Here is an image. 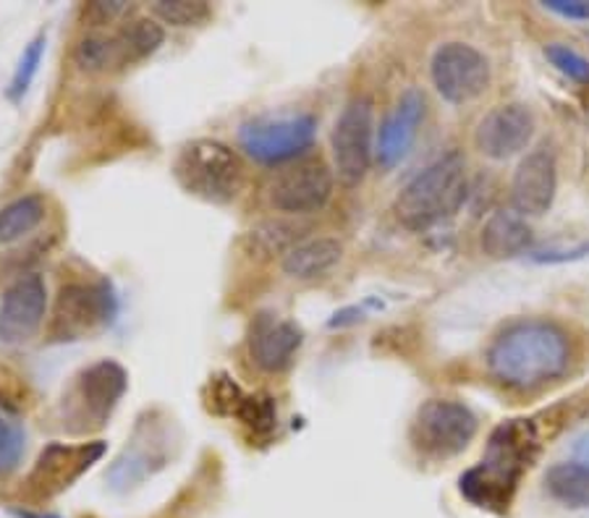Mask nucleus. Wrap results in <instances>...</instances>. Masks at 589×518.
Returning a JSON list of instances; mask_svg holds the SVG:
<instances>
[{
    "label": "nucleus",
    "mask_w": 589,
    "mask_h": 518,
    "mask_svg": "<svg viewBox=\"0 0 589 518\" xmlns=\"http://www.w3.org/2000/svg\"><path fill=\"white\" fill-rule=\"evenodd\" d=\"M234 417L244 421L257 437L271 435L278 425V412L271 396H242L234 408Z\"/></svg>",
    "instance_id": "nucleus-25"
},
{
    "label": "nucleus",
    "mask_w": 589,
    "mask_h": 518,
    "mask_svg": "<svg viewBox=\"0 0 589 518\" xmlns=\"http://www.w3.org/2000/svg\"><path fill=\"white\" fill-rule=\"evenodd\" d=\"M430 77L443 100L450 105H464L487 90L490 63L467 42H443L433 53Z\"/></svg>",
    "instance_id": "nucleus-10"
},
{
    "label": "nucleus",
    "mask_w": 589,
    "mask_h": 518,
    "mask_svg": "<svg viewBox=\"0 0 589 518\" xmlns=\"http://www.w3.org/2000/svg\"><path fill=\"white\" fill-rule=\"evenodd\" d=\"M11 514H13V518H61V516H53V514H38V510H24V508H13Z\"/></svg>",
    "instance_id": "nucleus-31"
},
{
    "label": "nucleus",
    "mask_w": 589,
    "mask_h": 518,
    "mask_svg": "<svg viewBox=\"0 0 589 518\" xmlns=\"http://www.w3.org/2000/svg\"><path fill=\"white\" fill-rule=\"evenodd\" d=\"M74 61L82 71L98 74V71H111L126 65L121 53V45L115 38H100V34H90L79 42L74 50Z\"/></svg>",
    "instance_id": "nucleus-23"
},
{
    "label": "nucleus",
    "mask_w": 589,
    "mask_h": 518,
    "mask_svg": "<svg viewBox=\"0 0 589 518\" xmlns=\"http://www.w3.org/2000/svg\"><path fill=\"white\" fill-rule=\"evenodd\" d=\"M422 121H425V94L417 87H409L393 105V111L385 115L375 148L377 163L388 171L402 163L417 140Z\"/></svg>",
    "instance_id": "nucleus-16"
},
{
    "label": "nucleus",
    "mask_w": 589,
    "mask_h": 518,
    "mask_svg": "<svg viewBox=\"0 0 589 518\" xmlns=\"http://www.w3.org/2000/svg\"><path fill=\"white\" fill-rule=\"evenodd\" d=\"M152 17L171 27H200L213 17V9L205 0H158Z\"/></svg>",
    "instance_id": "nucleus-24"
},
{
    "label": "nucleus",
    "mask_w": 589,
    "mask_h": 518,
    "mask_svg": "<svg viewBox=\"0 0 589 518\" xmlns=\"http://www.w3.org/2000/svg\"><path fill=\"white\" fill-rule=\"evenodd\" d=\"M126 369L119 362L103 359L87 367L63 396V427H69L71 433H90V429L105 427L126 393Z\"/></svg>",
    "instance_id": "nucleus-5"
},
{
    "label": "nucleus",
    "mask_w": 589,
    "mask_h": 518,
    "mask_svg": "<svg viewBox=\"0 0 589 518\" xmlns=\"http://www.w3.org/2000/svg\"><path fill=\"white\" fill-rule=\"evenodd\" d=\"M333 171L323 160H294L267 184V202L283 215L319 213L333 196Z\"/></svg>",
    "instance_id": "nucleus-9"
},
{
    "label": "nucleus",
    "mask_w": 589,
    "mask_h": 518,
    "mask_svg": "<svg viewBox=\"0 0 589 518\" xmlns=\"http://www.w3.org/2000/svg\"><path fill=\"white\" fill-rule=\"evenodd\" d=\"M558 189V163L552 150H532L516 167L511 202L521 217H540L552 207Z\"/></svg>",
    "instance_id": "nucleus-14"
},
{
    "label": "nucleus",
    "mask_w": 589,
    "mask_h": 518,
    "mask_svg": "<svg viewBox=\"0 0 589 518\" xmlns=\"http://www.w3.org/2000/svg\"><path fill=\"white\" fill-rule=\"evenodd\" d=\"M315 115H281L257 119L238 129V144L260 165H288L315 144Z\"/></svg>",
    "instance_id": "nucleus-7"
},
{
    "label": "nucleus",
    "mask_w": 589,
    "mask_h": 518,
    "mask_svg": "<svg viewBox=\"0 0 589 518\" xmlns=\"http://www.w3.org/2000/svg\"><path fill=\"white\" fill-rule=\"evenodd\" d=\"M304 343V333L288 319L257 317L250 335V356L262 372H286Z\"/></svg>",
    "instance_id": "nucleus-17"
},
{
    "label": "nucleus",
    "mask_w": 589,
    "mask_h": 518,
    "mask_svg": "<svg viewBox=\"0 0 589 518\" xmlns=\"http://www.w3.org/2000/svg\"><path fill=\"white\" fill-rule=\"evenodd\" d=\"M373 136H375V105L373 100L354 98L338 115L336 129H333V163H336L338 179L346 186H356L367 176L373 165Z\"/></svg>",
    "instance_id": "nucleus-8"
},
{
    "label": "nucleus",
    "mask_w": 589,
    "mask_h": 518,
    "mask_svg": "<svg viewBox=\"0 0 589 518\" xmlns=\"http://www.w3.org/2000/svg\"><path fill=\"white\" fill-rule=\"evenodd\" d=\"M569 335L548 319L508 325L487 352L490 375L516 393H532L556 383L569 369Z\"/></svg>",
    "instance_id": "nucleus-1"
},
{
    "label": "nucleus",
    "mask_w": 589,
    "mask_h": 518,
    "mask_svg": "<svg viewBox=\"0 0 589 518\" xmlns=\"http://www.w3.org/2000/svg\"><path fill=\"white\" fill-rule=\"evenodd\" d=\"M545 9H550L552 13L563 19H573V21H589V3L585 0H548Z\"/></svg>",
    "instance_id": "nucleus-30"
},
{
    "label": "nucleus",
    "mask_w": 589,
    "mask_h": 518,
    "mask_svg": "<svg viewBox=\"0 0 589 518\" xmlns=\"http://www.w3.org/2000/svg\"><path fill=\"white\" fill-rule=\"evenodd\" d=\"M535 454V427L524 419L506 421L492 433L483 461L461 477V495L479 508H508Z\"/></svg>",
    "instance_id": "nucleus-2"
},
{
    "label": "nucleus",
    "mask_w": 589,
    "mask_h": 518,
    "mask_svg": "<svg viewBox=\"0 0 589 518\" xmlns=\"http://www.w3.org/2000/svg\"><path fill=\"white\" fill-rule=\"evenodd\" d=\"M48 317V286L38 273L21 275L0 298V343L21 346L32 341Z\"/></svg>",
    "instance_id": "nucleus-12"
},
{
    "label": "nucleus",
    "mask_w": 589,
    "mask_h": 518,
    "mask_svg": "<svg viewBox=\"0 0 589 518\" xmlns=\"http://www.w3.org/2000/svg\"><path fill=\"white\" fill-rule=\"evenodd\" d=\"M48 204L40 194H27L6 204L0 210V244H13V241L24 238L38 225L45 221Z\"/></svg>",
    "instance_id": "nucleus-21"
},
{
    "label": "nucleus",
    "mask_w": 589,
    "mask_h": 518,
    "mask_svg": "<svg viewBox=\"0 0 589 518\" xmlns=\"http://www.w3.org/2000/svg\"><path fill=\"white\" fill-rule=\"evenodd\" d=\"M129 11V3L115 0V3H90L84 9V21L90 24H111V21L121 19Z\"/></svg>",
    "instance_id": "nucleus-29"
},
{
    "label": "nucleus",
    "mask_w": 589,
    "mask_h": 518,
    "mask_svg": "<svg viewBox=\"0 0 589 518\" xmlns=\"http://www.w3.org/2000/svg\"><path fill=\"white\" fill-rule=\"evenodd\" d=\"M479 421L469 406L448 398L425 400L414 414L409 440L422 458L446 461L469 448Z\"/></svg>",
    "instance_id": "nucleus-6"
},
{
    "label": "nucleus",
    "mask_w": 589,
    "mask_h": 518,
    "mask_svg": "<svg viewBox=\"0 0 589 518\" xmlns=\"http://www.w3.org/2000/svg\"><path fill=\"white\" fill-rule=\"evenodd\" d=\"M545 58L566 79H571L577 84H589V61L579 50L563 45V42H550V45H545Z\"/></svg>",
    "instance_id": "nucleus-28"
},
{
    "label": "nucleus",
    "mask_w": 589,
    "mask_h": 518,
    "mask_svg": "<svg viewBox=\"0 0 589 518\" xmlns=\"http://www.w3.org/2000/svg\"><path fill=\"white\" fill-rule=\"evenodd\" d=\"M45 45H48L45 34H38V38L24 48V53H21L19 63H17V71H13V77H11L9 100L19 102L29 92V87H32L34 77H38V71H40L42 55H45Z\"/></svg>",
    "instance_id": "nucleus-27"
},
{
    "label": "nucleus",
    "mask_w": 589,
    "mask_h": 518,
    "mask_svg": "<svg viewBox=\"0 0 589 518\" xmlns=\"http://www.w3.org/2000/svg\"><path fill=\"white\" fill-rule=\"evenodd\" d=\"M105 454V443H84V445H63L53 443L42 450L38 466H34L29 487L40 495H55L71 481H77L82 474L98 464Z\"/></svg>",
    "instance_id": "nucleus-15"
},
{
    "label": "nucleus",
    "mask_w": 589,
    "mask_h": 518,
    "mask_svg": "<svg viewBox=\"0 0 589 518\" xmlns=\"http://www.w3.org/2000/svg\"><path fill=\"white\" fill-rule=\"evenodd\" d=\"M469 192L467 160L461 152H448L417 173L393 202V213L406 228L425 231L456 215Z\"/></svg>",
    "instance_id": "nucleus-3"
},
{
    "label": "nucleus",
    "mask_w": 589,
    "mask_h": 518,
    "mask_svg": "<svg viewBox=\"0 0 589 518\" xmlns=\"http://www.w3.org/2000/svg\"><path fill=\"white\" fill-rule=\"evenodd\" d=\"M119 312V302L108 283L87 286V283H69L61 288L53 315V338L77 341L92 327L111 323Z\"/></svg>",
    "instance_id": "nucleus-11"
},
{
    "label": "nucleus",
    "mask_w": 589,
    "mask_h": 518,
    "mask_svg": "<svg viewBox=\"0 0 589 518\" xmlns=\"http://www.w3.org/2000/svg\"><path fill=\"white\" fill-rule=\"evenodd\" d=\"M173 176L184 192L210 204L234 202L246 184L242 158L229 144L215 140L184 144L173 163Z\"/></svg>",
    "instance_id": "nucleus-4"
},
{
    "label": "nucleus",
    "mask_w": 589,
    "mask_h": 518,
    "mask_svg": "<svg viewBox=\"0 0 589 518\" xmlns=\"http://www.w3.org/2000/svg\"><path fill=\"white\" fill-rule=\"evenodd\" d=\"M341 257H344V246H341L336 238H312L291 246V250L283 254L281 267L288 278L312 281L331 273L341 262Z\"/></svg>",
    "instance_id": "nucleus-19"
},
{
    "label": "nucleus",
    "mask_w": 589,
    "mask_h": 518,
    "mask_svg": "<svg viewBox=\"0 0 589 518\" xmlns=\"http://www.w3.org/2000/svg\"><path fill=\"white\" fill-rule=\"evenodd\" d=\"M532 244V228H529L527 217H521L516 210H498L487 217L479 246L487 257L506 260L521 254Z\"/></svg>",
    "instance_id": "nucleus-18"
},
{
    "label": "nucleus",
    "mask_w": 589,
    "mask_h": 518,
    "mask_svg": "<svg viewBox=\"0 0 589 518\" xmlns=\"http://www.w3.org/2000/svg\"><path fill=\"white\" fill-rule=\"evenodd\" d=\"M545 490L566 508L589 506V466L579 461H563L550 466L545 474Z\"/></svg>",
    "instance_id": "nucleus-20"
},
{
    "label": "nucleus",
    "mask_w": 589,
    "mask_h": 518,
    "mask_svg": "<svg viewBox=\"0 0 589 518\" xmlns=\"http://www.w3.org/2000/svg\"><path fill=\"white\" fill-rule=\"evenodd\" d=\"M535 134V119L519 102L492 108L475 129V144L485 158L508 160L527 150Z\"/></svg>",
    "instance_id": "nucleus-13"
},
{
    "label": "nucleus",
    "mask_w": 589,
    "mask_h": 518,
    "mask_svg": "<svg viewBox=\"0 0 589 518\" xmlns=\"http://www.w3.org/2000/svg\"><path fill=\"white\" fill-rule=\"evenodd\" d=\"M27 450V433L17 419L0 412V477H9L21 466Z\"/></svg>",
    "instance_id": "nucleus-26"
},
{
    "label": "nucleus",
    "mask_w": 589,
    "mask_h": 518,
    "mask_svg": "<svg viewBox=\"0 0 589 518\" xmlns=\"http://www.w3.org/2000/svg\"><path fill=\"white\" fill-rule=\"evenodd\" d=\"M115 40H119L123 61L129 65L158 53L165 42V29L158 19H134L115 34Z\"/></svg>",
    "instance_id": "nucleus-22"
}]
</instances>
